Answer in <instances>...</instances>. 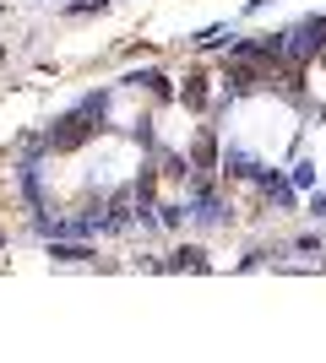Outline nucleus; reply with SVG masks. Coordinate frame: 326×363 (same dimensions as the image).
<instances>
[{"mask_svg":"<svg viewBox=\"0 0 326 363\" xmlns=\"http://www.w3.org/2000/svg\"><path fill=\"white\" fill-rule=\"evenodd\" d=\"M288 44H283V55H294V60H310L315 49H321V38H326V22H299L294 33H283Z\"/></svg>","mask_w":326,"mask_h":363,"instance_id":"obj_1","label":"nucleus"},{"mask_svg":"<svg viewBox=\"0 0 326 363\" xmlns=\"http://www.w3.org/2000/svg\"><path fill=\"white\" fill-rule=\"evenodd\" d=\"M87 141V120L82 114H71V120H60V130H49V147L65 152V147H82Z\"/></svg>","mask_w":326,"mask_h":363,"instance_id":"obj_2","label":"nucleus"},{"mask_svg":"<svg viewBox=\"0 0 326 363\" xmlns=\"http://www.w3.org/2000/svg\"><path fill=\"white\" fill-rule=\"evenodd\" d=\"M217 163V147H212V136H196V152H190V168H212Z\"/></svg>","mask_w":326,"mask_h":363,"instance_id":"obj_3","label":"nucleus"},{"mask_svg":"<svg viewBox=\"0 0 326 363\" xmlns=\"http://www.w3.org/2000/svg\"><path fill=\"white\" fill-rule=\"evenodd\" d=\"M256 87V71L250 65H229V92H250Z\"/></svg>","mask_w":326,"mask_h":363,"instance_id":"obj_4","label":"nucleus"},{"mask_svg":"<svg viewBox=\"0 0 326 363\" xmlns=\"http://www.w3.org/2000/svg\"><path fill=\"white\" fill-rule=\"evenodd\" d=\"M229 174H245V179H250V174H256V157L234 147V152H229Z\"/></svg>","mask_w":326,"mask_h":363,"instance_id":"obj_5","label":"nucleus"},{"mask_svg":"<svg viewBox=\"0 0 326 363\" xmlns=\"http://www.w3.org/2000/svg\"><path fill=\"white\" fill-rule=\"evenodd\" d=\"M49 255L55 260H93V250H82V244H55Z\"/></svg>","mask_w":326,"mask_h":363,"instance_id":"obj_6","label":"nucleus"},{"mask_svg":"<svg viewBox=\"0 0 326 363\" xmlns=\"http://www.w3.org/2000/svg\"><path fill=\"white\" fill-rule=\"evenodd\" d=\"M174 266H190V272H202L207 260H202V250H180V255H174Z\"/></svg>","mask_w":326,"mask_h":363,"instance_id":"obj_7","label":"nucleus"},{"mask_svg":"<svg viewBox=\"0 0 326 363\" xmlns=\"http://www.w3.org/2000/svg\"><path fill=\"white\" fill-rule=\"evenodd\" d=\"M185 104L202 108V76H190V82H185Z\"/></svg>","mask_w":326,"mask_h":363,"instance_id":"obj_8","label":"nucleus"},{"mask_svg":"<svg viewBox=\"0 0 326 363\" xmlns=\"http://www.w3.org/2000/svg\"><path fill=\"white\" fill-rule=\"evenodd\" d=\"M0 60H6V49H0Z\"/></svg>","mask_w":326,"mask_h":363,"instance_id":"obj_9","label":"nucleus"}]
</instances>
